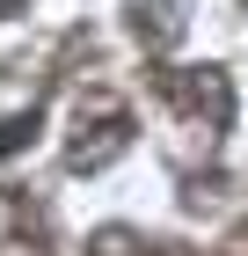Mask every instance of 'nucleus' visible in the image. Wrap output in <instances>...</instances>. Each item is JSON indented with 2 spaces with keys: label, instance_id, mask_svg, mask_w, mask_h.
Masks as SVG:
<instances>
[{
  "label": "nucleus",
  "instance_id": "obj_1",
  "mask_svg": "<svg viewBox=\"0 0 248 256\" xmlns=\"http://www.w3.org/2000/svg\"><path fill=\"white\" fill-rule=\"evenodd\" d=\"M153 88L175 102V110H190L205 132H227L234 124V80L219 66H168V74H153Z\"/></svg>",
  "mask_w": 248,
  "mask_h": 256
},
{
  "label": "nucleus",
  "instance_id": "obj_5",
  "mask_svg": "<svg viewBox=\"0 0 248 256\" xmlns=\"http://www.w3.org/2000/svg\"><path fill=\"white\" fill-rule=\"evenodd\" d=\"M7 8H22V0H0V15H7Z\"/></svg>",
  "mask_w": 248,
  "mask_h": 256
},
{
  "label": "nucleus",
  "instance_id": "obj_3",
  "mask_svg": "<svg viewBox=\"0 0 248 256\" xmlns=\"http://www.w3.org/2000/svg\"><path fill=\"white\" fill-rule=\"evenodd\" d=\"M7 234H44V205L29 190H0V249H7Z\"/></svg>",
  "mask_w": 248,
  "mask_h": 256
},
{
  "label": "nucleus",
  "instance_id": "obj_4",
  "mask_svg": "<svg viewBox=\"0 0 248 256\" xmlns=\"http://www.w3.org/2000/svg\"><path fill=\"white\" fill-rule=\"evenodd\" d=\"M37 102H29V110H15V118H0V161H7V154H22V146H29V139H37Z\"/></svg>",
  "mask_w": 248,
  "mask_h": 256
},
{
  "label": "nucleus",
  "instance_id": "obj_2",
  "mask_svg": "<svg viewBox=\"0 0 248 256\" xmlns=\"http://www.w3.org/2000/svg\"><path fill=\"white\" fill-rule=\"evenodd\" d=\"M124 146H132V118H124L110 96H88L80 102V132H73V146H66V168H88V176H95V168H110Z\"/></svg>",
  "mask_w": 248,
  "mask_h": 256
}]
</instances>
